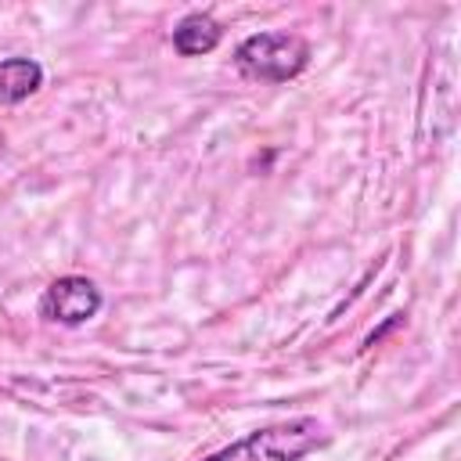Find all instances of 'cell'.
I'll use <instances>...</instances> for the list:
<instances>
[{
    "mask_svg": "<svg viewBox=\"0 0 461 461\" xmlns=\"http://www.w3.org/2000/svg\"><path fill=\"white\" fill-rule=\"evenodd\" d=\"M97 310H101V292L90 277H79V274L50 281L47 292L40 295V313L58 324H83Z\"/></svg>",
    "mask_w": 461,
    "mask_h": 461,
    "instance_id": "3957f363",
    "label": "cell"
},
{
    "mask_svg": "<svg viewBox=\"0 0 461 461\" xmlns=\"http://www.w3.org/2000/svg\"><path fill=\"white\" fill-rule=\"evenodd\" d=\"M328 439L324 421L303 414V418H288L267 429L249 432L245 439L202 457V461H303L310 450H317Z\"/></svg>",
    "mask_w": 461,
    "mask_h": 461,
    "instance_id": "6da1fadb",
    "label": "cell"
},
{
    "mask_svg": "<svg viewBox=\"0 0 461 461\" xmlns=\"http://www.w3.org/2000/svg\"><path fill=\"white\" fill-rule=\"evenodd\" d=\"M43 83V68L32 58H4L0 61V104H18L36 94Z\"/></svg>",
    "mask_w": 461,
    "mask_h": 461,
    "instance_id": "5b68a950",
    "label": "cell"
},
{
    "mask_svg": "<svg viewBox=\"0 0 461 461\" xmlns=\"http://www.w3.org/2000/svg\"><path fill=\"white\" fill-rule=\"evenodd\" d=\"M220 36H223V29H220V22H216L212 14L191 11V14H184V18L176 22V29H173V47H176L184 58H198V54H209V50L220 43Z\"/></svg>",
    "mask_w": 461,
    "mask_h": 461,
    "instance_id": "277c9868",
    "label": "cell"
},
{
    "mask_svg": "<svg viewBox=\"0 0 461 461\" xmlns=\"http://www.w3.org/2000/svg\"><path fill=\"white\" fill-rule=\"evenodd\" d=\"M234 65L259 83H288L310 65V43L295 32H256L238 43Z\"/></svg>",
    "mask_w": 461,
    "mask_h": 461,
    "instance_id": "7a4b0ae2",
    "label": "cell"
},
{
    "mask_svg": "<svg viewBox=\"0 0 461 461\" xmlns=\"http://www.w3.org/2000/svg\"><path fill=\"white\" fill-rule=\"evenodd\" d=\"M0 155H4V137H0Z\"/></svg>",
    "mask_w": 461,
    "mask_h": 461,
    "instance_id": "8992f818",
    "label": "cell"
}]
</instances>
